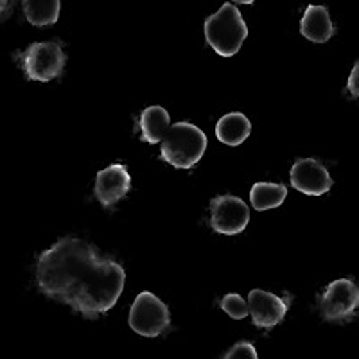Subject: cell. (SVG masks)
<instances>
[{"mask_svg":"<svg viewBox=\"0 0 359 359\" xmlns=\"http://www.w3.org/2000/svg\"><path fill=\"white\" fill-rule=\"evenodd\" d=\"M140 139L147 144H158L165 139L169 128H171V117L168 110L162 107H149L140 114L139 118Z\"/></svg>","mask_w":359,"mask_h":359,"instance_id":"obj_12","label":"cell"},{"mask_svg":"<svg viewBox=\"0 0 359 359\" xmlns=\"http://www.w3.org/2000/svg\"><path fill=\"white\" fill-rule=\"evenodd\" d=\"M291 185L307 196H322L332 189V178L322 162L314 158H300L290 172Z\"/></svg>","mask_w":359,"mask_h":359,"instance_id":"obj_8","label":"cell"},{"mask_svg":"<svg viewBox=\"0 0 359 359\" xmlns=\"http://www.w3.org/2000/svg\"><path fill=\"white\" fill-rule=\"evenodd\" d=\"M223 359H259L257 351L250 341L236 343L229 352L223 355Z\"/></svg>","mask_w":359,"mask_h":359,"instance_id":"obj_17","label":"cell"},{"mask_svg":"<svg viewBox=\"0 0 359 359\" xmlns=\"http://www.w3.org/2000/svg\"><path fill=\"white\" fill-rule=\"evenodd\" d=\"M207 137L191 123H176L169 128L160 146V156L176 169L194 168L205 155Z\"/></svg>","mask_w":359,"mask_h":359,"instance_id":"obj_3","label":"cell"},{"mask_svg":"<svg viewBox=\"0 0 359 359\" xmlns=\"http://www.w3.org/2000/svg\"><path fill=\"white\" fill-rule=\"evenodd\" d=\"M128 322L137 334L156 338L171 327V314H169L168 306L156 294L142 291L133 300Z\"/></svg>","mask_w":359,"mask_h":359,"instance_id":"obj_5","label":"cell"},{"mask_svg":"<svg viewBox=\"0 0 359 359\" xmlns=\"http://www.w3.org/2000/svg\"><path fill=\"white\" fill-rule=\"evenodd\" d=\"M233 2H236V4H246V6H250V4H253L255 0H233Z\"/></svg>","mask_w":359,"mask_h":359,"instance_id":"obj_20","label":"cell"},{"mask_svg":"<svg viewBox=\"0 0 359 359\" xmlns=\"http://www.w3.org/2000/svg\"><path fill=\"white\" fill-rule=\"evenodd\" d=\"M203 33L207 43L219 56L232 57L239 53L243 41L248 36V27L243 20L241 11L229 2L205 20Z\"/></svg>","mask_w":359,"mask_h":359,"instance_id":"obj_2","label":"cell"},{"mask_svg":"<svg viewBox=\"0 0 359 359\" xmlns=\"http://www.w3.org/2000/svg\"><path fill=\"white\" fill-rule=\"evenodd\" d=\"M22 8L29 24L47 27L56 24L62 11V0H22Z\"/></svg>","mask_w":359,"mask_h":359,"instance_id":"obj_14","label":"cell"},{"mask_svg":"<svg viewBox=\"0 0 359 359\" xmlns=\"http://www.w3.org/2000/svg\"><path fill=\"white\" fill-rule=\"evenodd\" d=\"M13 9V0H0V22L9 17Z\"/></svg>","mask_w":359,"mask_h":359,"instance_id":"obj_19","label":"cell"},{"mask_svg":"<svg viewBox=\"0 0 359 359\" xmlns=\"http://www.w3.org/2000/svg\"><path fill=\"white\" fill-rule=\"evenodd\" d=\"M334 24L325 6H307L300 20V33L313 43H325L334 36Z\"/></svg>","mask_w":359,"mask_h":359,"instance_id":"obj_11","label":"cell"},{"mask_svg":"<svg viewBox=\"0 0 359 359\" xmlns=\"http://www.w3.org/2000/svg\"><path fill=\"white\" fill-rule=\"evenodd\" d=\"M287 198V187L282 184H269V182H259L250 191V203L255 210H269L277 208L284 203Z\"/></svg>","mask_w":359,"mask_h":359,"instance_id":"obj_15","label":"cell"},{"mask_svg":"<svg viewBox=\"0 0 359 359\" xmlns=\"http://www.w3.org/2000/svg\"><path fill=\"white\" fill-rule=\"evenodd\" d=\"M250 210L241 198L232 194L216 196L210 201V226L223 236H237L248 226Z\"/></svg>","mask_w":359,"mask_h":359,"instance_id":"obj_7","label":"cell"},{"mask_svg":"<svg viewBox=\"0 0 359 359\" xmlns=\"http://www.w3.org/2000/svg\"><path fill=\"white\" fill-rule=\"evenodd\" d=\"M347 90L352 99H359V62H355V65L352 67V72L347 81Z\"/></svg>","mask_w":359,"mask_h":359,"instance_id":"obj_18","label":"cell"},{"mask_svg":"<svg viewBox=\"0 0 359 359\" xmlns=\"http://www.w3.org/2000/svg\"><path fill=\"white\" fill-rule=\"evenodd\" d=\"M130 189L131 176L124 163H114L97 172L94 192L102 207H114L126 196Z\"/></svg>","mask_w":359,"mask_h":359,"instance_id":"obj_10","label":"cell"},{"mask_svg":"<svg viewBox=\"0 0 359 359\" xmlns=\"http://www.w3.org/2000/svg\"><path fill=\"white\" fill-rule=\"evenodd\" d=\"M15 57L24 70L25 78L40 83L60 78L67 62L65 53L57 41H38L29 45L22 53H17Z\"/></svg>","mask_w":359,"mask_h":359,"instance_id":"obj_4","label":"cell"},{"mask_svg":"<svg viewBox=\"0 0 359 359\" xmlns=\"http://www.w3.org/2000/svg\"><path fill=\"white\" fill-rule=\"evenodd\" d=\"M320 314L327 322H351L359 311V284L352 278H338L320 297Z\"/></svg>","mask_w":359,"mask_h":359,"instance_id":"obj_6","label":"cell"},{"mask_svg":"<svg viewBox=\"0 0 359 359\" xmlns=\"http://www.w3.org/2000/svg\"><path fill=\"white\" fill-rule=\"evenodd\" d=\"M250 131H252L250 118L245 114H239V111L223 115L216 124L217 140L226 144V146H239V144H243L248 139Z\"/></svg>","mask_w":359,"mask_h":359,"instance_id":"obj_13","label":"cell"},{"mask_svg":"<svg viewBox=\"0 0 359 359\" xmlns=\"http://www.w3.org/2000/svg\"><path fill=\"white\" fill-rule=\"evenodd\" d=\"M250 316L259 329H273L284 320L290 309V298L277 297L269 291L253 290L248 294Z\"/></svg>","mask_w":359,"mask_h":359,"instance_id":"obj_9","label":"cell"},{"mask_svg":"<svg viewBox=\"0 0 359 359\" xmlns=\"http://www.w3.org/2000/svg\"><path fill=\"white\" fill-rule=\"evenodd\" d=\"M124 282L121 262L78 237H62L36 261L38 290L88 320L117 304Z\"/></svg>","mask_w":359,"mask_h":359,"instance_id":"obj_1","label":"cell"},{"mask_svg":"<svg viewBox=\"0 0 359 359\" xmlns=\"http://www.w3.org/2000/svg\"><path fill=\"white\" fill-rule=\"evenodd\" d=\"M221 309L229 314V316H232L233 320H243L250 314L248 302H246L241 294L237 293L224 294V297L221 298Z\"/></svg>","mask_w":359,"mask_h":359,"instance_id":"obj_16","label":"cell"}]
</instances>
